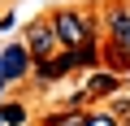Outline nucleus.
<instances>
[{"label": "nucleus", "instance_id": "f257e3e1", "mask_svg": "<svg viewBox=\"0 0 130 126\" xmlns=\"http://www.w3.org/2000/svg\"><path fill=\"white\" fill-rule=\"evenodd\" d=\"M52 31L61 39V52H78V48L95 44V18H87L78 9H56L52 13Z\"/></svg>", "mask_w": 130, "mask_h": 126}, {"label": "nucleus", "instance_id": "f03ea898", "mask_svg": "<svg viewBox=\"0 0 130 126\" xmlns=\"http://www.w3.org/2000/svg\"><path fill=\"white\" fill-rule=\"evenodd\" d=\"M22 44L30 48L35 65L52 61V57H56V48H61V39H56V31H52V18H35V22L26 26V39H22Z\"/></svg>", "mask_w": 130, "mask_h": 126}, {"label": "nucleus", "instance_id": "7ed1b4c3", "mask_svg": "<svg viewBox=\"0 0 130 126\" xmlns=\"http://www.w3.org/2000/svg\"><path fill=\"white\" fill-rule=\"evenodd\" d=\"M0 74H5V83H22V78L35 74V57H30V48L22 39H13L5 52H0Z\"/></svg>", "mask_w": 130, "mask_h": 126}, {"label": "nucleus", "instance_id": "20e7f679", "mask_svg": "<svg viewBox=\"0 0 130 126\" xmlns=\"http://www.w3.org/2000/svg\"><path fill=\"white\" fill-rule=\"evenodd\" d=\"M70 70H83V65H78V52H61V57L43 61V65H35V83H39V87H52V83H61Z\"/></svg>", "mask_w": 130, "mask_h": 126}, {"label": "nucleus", "instance_id": "39448f33", "mask_svg": "<svg viewBox=\"0 0 130 126\" xmlns=\"http://www.w3.org/2000/svg\"><path fill=\"white\" fill-rule=\"evenodd\" d=\"M83 96H87V100H113V96H121V74H108V70L87 74Z\"/></svg>", "mask_w": 130, "mask_h": 126}, {"label": "nucleus", "instance_id": "423d86ee", "mask_svg": "<svg viewBox=\"0 0 130 126\" xmlns=\"http://www.w3.org/2000/svg\"><path fill=\"white\" fill-rule=\"evenodd\" d=\"M100 22H104V31H108V39H117L126 26H130V9L121 5V0H108L104 5V13H100Z\"/></svg>", "mask_w": 130, "mask_h": 126}, {"label": "nucleus", "instance_id": "0eeeda50", "mask_svg": "<svg viewBox=\"0 0 130 126\" xmlns=\"http://www.w3.org/2000/svg\"><path fill=\"white\" fill-rule=\"evenodd\" d=\"M87 117H91V109H70L65 104L61 113H48L43 126H87Z\"/></svg>", "mask_w": 130, "mask_h": 126}, {"label": "nucleus", "instance_id": "6e6552de", "mask_svg": "<svg viewBox=\"0 0 130 126\" xmlns=\"http://www.w3.org/2000/svg\"><path fill=\"white\" fill-rule=\"evenodd\" d=\"M0 117H5V126H26L30 122V109L22 100H5V104H0Z\"/></svg>", "mask_w": 130, "mask_h": 126}, {"label": "nucleus", "instance_id": "1a4fd4ad", "mask_svg": "<svg viewBox=\"0 0 130 126\" xmlns=\"http://www.w3.org/2000/svg\"><path fill=\"white\" fill-rule=\"evenodd\" d=\"M87 126H121L108 109H91V117H87Z\"/></svg>", "mask_w": 130, "mask_h": 126}, {"label": "nucleus", "instance_id": "9d476101", "mask_svg": "<svg viewBox=\"0 0 130 126\" xmlns=\"http://www.w3.org/2000/svg\"><path fill=\"white\" fill-rule=\"evenodd\" d=\"M5 87H9V83H5V74H0V96H5Z\"/></svg>", "mask_w": 130, "mask_h": 126}, {"label": "nucleus", "instance_id": "9b49d317", "mask_svg": "<svg viewBox=\"0 0 130 126\" xmlns=\"http://www.w3.org/2000/svg\"><path fill=\"white\" fill-rule=\"evenodd\" d=\"M121 126H130V117H121Z\"/></svg>", "mask_w": 130, "mask_h": 126}]
</instances>
